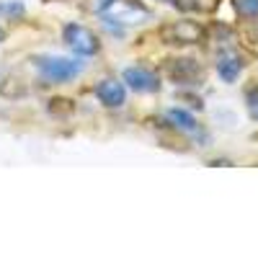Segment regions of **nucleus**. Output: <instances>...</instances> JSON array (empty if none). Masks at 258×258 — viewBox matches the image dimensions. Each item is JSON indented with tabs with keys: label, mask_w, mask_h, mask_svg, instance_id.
<instances>
[{
	"label": "nucleus",
	"mask_w": 258,
	"mask_h": 258,
	"mask_svg": "<svg viewBox=\"0 0 258 258\" xmlns=\"http://www.w3.org/2000/svg\"><path fill=\"white\" fill-rule=\"evenodd\" d=\"M168 121L173 124L178 132H183V135H194V132L199 129L197 119H194L186 109H170V111H168Z\"/></svg>",
	"instance_id": "obj_8"
},
{
	"label": "nucleus",
	"mask_w": 258,
	"mask_h": 258,
	"mask_svg": "<svg viewBox=\"0 0 258 258\" xmlns=\"http://www.w3.org/2000/svg\"><path fill=\"white\" fill-rule=\"evenodd\" d=\"M232 8L243 18H255L258 16V0H232Z\"/></svg>",
	"instance_id": "obj_10"
},
{
	"label": "nucleus",
	"mask_w": 258,
	"mask_h": 258,
	"mask_svg": "<svg viewBox=\"0 0 258 258\" xmlns=\"http://www.w3.org/2000/svg\"><path fill=\"white\" fill-rule=\"evenodd\" d=\"M245 103H248V114L258 121V85H250L245 91Z\"/></svg>",
	"instance_id": "obj_12"
},
{
	"label": "nucleus",
	"mask_w": 258,
	"mask_h": 258,
	"mask_svg": "<svg viewBox=\"0 0 258 258\" xmlns=\"http://www.w3.org/2000/svg\"><path fill=\"white\" fill-rule=\"evenodd\" d=\"M3 39H6V31H3V29H0V44H3Z\"/></svg>",
	"instance_id": "obj_13"
},
{
	"label": "nucleus",
	"mask_w": 258,
	"mask_h": 258,
	"mask_svg": "<svg viewBox=\"0 0 258 258\" xmlns=\"http://www.w3.org/2000/svg\"><path fill=\"white\" fill-rule=\"evenodd\" d=\"M173 6L181 11H194V13H212L217 11L220 0H173Z\"/></svg>",
	"instance_id": "obj_9"
},
{
	"label": "nucleus",
	"mask_w": 258,
	"mask_h": 258,
	"mask_svg": "<svg viewBox=\"0 0 258 258\" xmlns=\"http://www.w3.org/2000/svg\"><path fill=\"white\" fill-rule=\"evenodd\" d=\"M24 3H16V0H6L0 3V16H8V18H21L24 16Z\"/></svg>",
	"instance_id": "obj_11"
},
{
	"label": "nucleus",
	"mask_w": 258,
	"mask_h": 258,
	"mask_svg": "<svg viewBox=\"0 0 258 258\" xmlns=\"http://www.w3.org/2000/svg\"><path fill=\"white\" fill-rule=\"evenodd\" d=\"M124 83L132 91H137V93H158L160 91V78L153 70L140 68V64L137 68H126L124 70Z\"/></svg>",
	"instance_id": "obj_4"
},
{
	"label": "nucleus",
	"mask_w": 258,
	"mask_h": 258,
	"mask_svg": "<svg viewBox=\"0 0 258 258\" xmlns=\"http://www.w3.org/2000/svg\"><path fill=\"white\" fill-rule=\"evenodd\" d=\"M96 96L98 101L106 106V109H121L124 101H126V91H124V83L114 80V78H106L96 85Z\"/></svg>",
	"instance_id": "obj_5"
},
{
	"label": "nucleus",
	"mask_w": 258,
	"mask_h": 258,
	"mask_svg": "<svg viewBox=\"0 0 258 258\" xmlns=\"http://www.w3.org/2000/svg\"><path fill=\"white\" fill-rule=\"evenodd\" d=\"M207 36L204 26H199L197 21H173V24H168L160 29V39L165 44H178V47H188V44H199V41Z\"/></svg>",
	"instance_id": "obj_2"
},
{
	"label": "nucleus",
	"mask_w": 258,
	"mask_h": 258,
	"mask_svg": "<svg viewBox=\"0 0 258 258\" xmlns=\"http://www.w3.org/2000/svg\"><path fill=\"white\" fill-rule=\"evenodd\" d=\"M62 39H64V44H68L75 54H80V57H93L101 49L98 36L88 26H83V24H68L64 31H62Z\"/></svg>",
	"instance_id": "obj_3"
},
{
	"label": "nucleus",
	"mask_w": 258,
	"mask_h": 258,
	"mask_svg": "<svg viewBox=\"0 0 258 258\" xmlns=\"http://www.w3.org/2000/svg\"><path fill=\"white\" fill-rule=\"evenodd\" d=\"M199 75H202V68H199L197 59L183 57V59L170 62V78H173L176 83H194Z\"/></svg>",
	"instance_id": "obj_6"
},
{
	"label": "nucleus",
	"mask_w": 258,
	"mask_h": 258,
	"mask_svg": "<svg viewBox=\"0 0 258 258\" xmlns=\"http://www.w3.org/2000/svg\"><path fill=\"white\" fill-rule=\"evenodd\" d=\"M34 68L47 83H68L83 73V64L68 57H34Z\"/></svg>",
	"instance_id": "obj_1"
},
{
	"label": "nucleus",
	"mask_w": 258,
	"mask_h": 258,
	"mask_svg": "<svg viewBox=\"0 0 258 258\" xmlns=\"http://www.w3.org/2000/svg\"><path fill=\"white\" fill-rule=\"evenodd\" d=\"M217 73L225 83H235L238 75L243 73V59L235 52H222L220 59H217Z\"/></svg>",
	"instance_id": "obj_7"
}]
</instances>
